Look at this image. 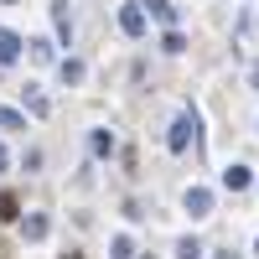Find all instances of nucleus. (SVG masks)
<instances>
[{
	"mask_svg": "<svg viewBox=\"0 0 259 259\" xmlns=\"http://www.w3.org/2000/svg\"><path fill=\"white\" fill-rule=\"evenodd\" d=\"M192 140H197V114L187 109V114H177V124H171V135H166V145H171V150H177V156H182V150H187Z\"/></svg>",
	"mask_w": 259,
	"mask_h": 259,
	"instance_id": "obj_1",
	"label": "nucleus"
},
{
	"mask_svg": "<svg viewBox=\"0 0 259 259\" xmlns=\"http://www.w3.org/2000/svg\"><path fill=\"white\" fill-rule=\"evenodd\" d=\"M119 31L124 36H145V11L130 0V6H119Z\"/></svg>",
	"mask_w": 259,
	"mask_h": 259,
	"instance_id": "obj_2",
	"label": "nucleus"
},
{
	"mask_svg": "<svg viewBox=\"0 0 259 259\" xmlns=\"http://www.w3.org/2000/svg\"><path fill=\"white\" fill-rule=\"evenodd\" d=\"M187 212L192 218H212V192L207 187H187Z\"/></svg>",
	"mask_w": 259,
	"mask_h": 259,
	"instance_id": "obj_3",
	"label": "nucleus"
},
{
	"mask_svg": "<svg viewBox=\"0 0 259 259\" xmlns=\"http://www.w3.org/2000/svg\"><path fill=\"white\" fill-rule=\"evenodd\" d=\"M21 233H26V244H41L52 233V218L47 212H26V223H21Z\"/></svg>",
	"mask_w": 259,
	"mask_h": 259,
	"instance_id": "obj_4",
	"label": "nucleus"
},
{
	"mask_svg": "<svg viewBox=\"0 0 259 259\" xmlns=\"http://www.w3.org/2000/svg\"><path fill=\"white\" fill-rule=\"evenodd\" d=\"M21 47H26V41H21L11 26H0V68H11V62L21 57Z\"/></svg>",
	"mask_w": 259,
	"mask_h": 259,
	"instance_id": "obj_5",
	"label": "nucleus"
},
{
	"mask_svg": "<svg viewBox=\"0 0 259 259\" xmlns=\"http://www.w3.org/2000/svg\"><path fill=\"white\" fill-rule=\"evenodd\" d=\"M135 6H140V11H150L161 26H177V6H171V0H135Z\"/></svg>",
	"mask_w": 259,
	"mask_h": 259,
	"instance_id": "obj_6",
	"label": "nucleus"
},
{
	"mask_svg": "<svg viewBox=\"0 0 259 259\" xmlns=\"http://www.w3.org/2000/svg\"><path fill=\"white\" fill-rule=\"evenodd\" d=\"M249 182H254L249 166H228V171H223V187H228V192H249Z\"/></svg>",
	"mask_w": 259,
	"mask_h": 259,
	"instance_id": "obj_7",
	"label": "nucleus"
},
{
	"mask_svg": "<svg viewBox=\"0 0 259 259\" xmlns=\"http://www.w3.org/2000/svg\"><path fill=\"white\" fill-rule=\"evenodd\" d=\"M89 150H94V156H114V135H109V130H94V135H89Z\"/></svg>",
	"mask_w": 259,
	"mask_h": 259,
	"instance_id": "obj_8",
	"label": "nucleus"
},
{
	"mask_svg": "<svg viewBox=\"0 0 259 259\" xmlns=\"http://www.w3.org/2000/svg\"><path fill=\"white\" fill-rule=\"evenodd\" d=\"M52 26H57V36H62V41H73V21H68V6H62V0L52 6Z\"/></svg>",
	"mask_w": 259,
	"mask_h": 259,
	"instance_id": "obj_9",
	"label": "nucleus"
},
{
	"mask_svg": "<svg viewBox=\"0 0 259 259\" xmlns=\"http://www.w3.org/2000/svg\"><path fill=\"white\" fill-rule=\"evenodd\" d=\"M57 78H62V83H83V62H78V57H62V62H57Z\"/></svg>",
	"mask_w": 259,
	"mask_h": 259,
	"instance_id": "obj_10",
	"label": "nucleus"
},
{
	"mask_svg": "<svg viewBox=\"0 0 259 259\" xmlns=\"http://www.w3.org/2000/svg\"><path fill=\"white\" fill-rule=\"evenodd\" d=\"M161 52H171V57H177V52H187V36H182L177 26H171V31L161 36Z\"/></svg>",
	"mask_w": 259,
	"mask_h": 259,
	"instance_id": "obj_11",
	"label": "nucleus"
},
{
	"mask_svg": "<svg viewBox=\"0 0 259 259\" xmlns=\"http://www.w3.org/2000/svg\"><path fill=\"white\" fill-rule=\"evenodd\" d=\"M31 47V62H52V41L47 36H36V41H26Z\"/></svg>",
	"mask_w": 259,
	"mask_h": 259,
	"instance_id": "obj_12",
	"label": "nucleus"
},
{
	"mask_svg": "<svg viewBox=\"0 0 259 259\" xmlns=\"http://www.w3.org/2000/svg\"><path fill=\"white\" fill-rule=\"evenodd\" d=\"M21 94H26V109H31V114H47V109H52V104H47V99H41V94L31 89V83H26V89H21Z\"/></svg>",
	"mask_w": 259,
	"mask_h": 259,
	"instance_id": "obj_13",
	"label": "nucleus"
},
{
	"mask_svg": "<svg viewBox=\"0 0 259 259\" xmlns=\"http://www.w3.org/2000/svg\"><path fill=\"white\" fill-rule=\"evenodd\" d=\"M16 212H21V207H16V197H11V192H6V187H0V223H11V218H16Z\"/></svg>",
	"mask_w": 259,
	"mask_h": 259,
	"instance_id": "obj_14",
	"label": "nucleus"
},
{
	"mask_svg": "<svg viewBox=\"0 0 259 259\" xmlns=\"http://www.w3.org/2000/svg\"><path fill=\"white\" fill-rule=\"evenodd\" d=\"M0 130H26V114H16V109H0Z\"/></svg>",
	"mask_w": 259,
	"mask_h": 259,
	"instance_id": "obj_15",
	"label": "nucleus"
},
{
	"mask_svg": "<svg viewBox=\"0 0 259 259\" xmlns=\"http://www.w3.org/2000/svg\"><path fill=\"white\" fill-rule=\"evenodd\" d=\"M177 259H202V244H197V239H182V244H177Z\"/></svg>",
	"mask_w": 259,
	"mask_h": 259,
	"instance_id": "obj_16",
	"label": "nucleus"
},
{
	"mask_svg": "<svg viewBox=\"0 0 259 259\" xmlns=\"http://www.w3.org/2000/svg\"><path fill=\"white\" fill-rule=\"evenodd\" d=\"M109 249H114V259H130V254H135V244H130V239H124V233H119V239H114Z\"/></svg>",
	"mask_w": 259,
	"mask_h": 259,
	"instance_id": "obj_17",
	"label": "nucleus"
},
{
	"mask_svg": "<svg viewBox=\"0 0 259 259\" xmlns=\"http://www.w3.org/2000/svg\"><path fill=\"white\" fill-rule=\"evenodd\" d=\"M6 161H11V156H6V145H0V171H6Z\"/></svg>",
	"mask_w": 259,
	"mask_h": 259,
	"instance_id": "obj_18",
	"label": "nucleus"
},
{
	"mask_svg": "<svg viewBox=\"0 0 259 259\" xmlns=\"http://www.w3.org/2000/svg\"><path fill=\"white\" fill-rule=\"evenodd\" d=\"M62 259H83V254H62Z\"/></svg>",
	"mask_w": 259,
	"mask_h": 259,
	"instance_id": "obj_19",
	"label": "nucleus"
},
{
	"mask_svg": "<svg viewBox=\"0 0 259 259\" xmlns=\"http://www.w3.org/2000/svg\"><path fill=\"white\" fill-rule=\"evenodd\" d=\"M254 249H259V244H254Z\"/></svg>",
	"mask_w": 259,
	"mask_h": 259,
	"instance_id": "obj_20",
	"label": "nucleus"
}]
</instances>
